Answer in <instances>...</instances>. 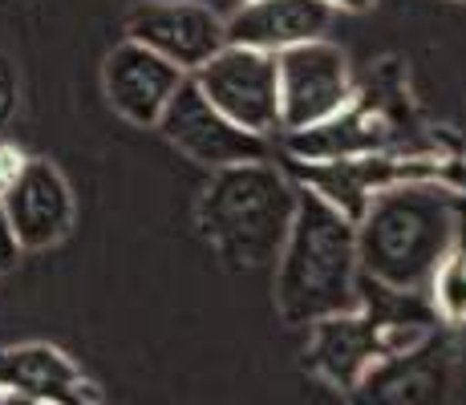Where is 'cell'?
I'll list each match as a JSON object with an SVG mask.
<instances>
[{"instance_id": "6da1fadb", "label": "cell", "mask_w": 466, "mask_h": 405, "mask_svg": "<svg viewBox=\"0 0 466 405\" xmlns=\"http://www.w3.org/2000/svg\"><path fill=\"white\" fill-rule=\"evenodd\" d=\"M357 268L393 292H422L466 243V203L454 187L426 178L390 183L357 215Z\"/></svg>"}, {"instance_id": "7a4b0ae2", "label": "cell", "mask_w": 466, "mask_h": 405, "mask_svg": "<svg viewBox=\"0 0 466 405\" xmlns=\"http://www.w3.org/2000/svg\"><path fill=\"white\" fill-rule=\"evenodd\" d=\"M357 223L297 187L289 236L276 256V312L284 324L312 329L317 320L357 309Z\"/></svg>"}, {"instance_id": "3957f363", "label": "cell", "mask_w": 466, "mask_h": 405, "mask_svg": "<svg viewBox=\"0 0 466 405\" xmlns=\"http://www.w3.org/2000/svg\"><path fill=\"white\" fill-rule=\"evenodd\" d=\"M438 329V312L422 292H393L370 276H357V309L312 324L309 365L349 393L370 365L418 345Z\"/></svg>"}, {"instance_id": "277c9868", "label": "cell", "mask_w": 466, "mask_h": 405, "mask_svg": "<svg viewBox=\"0 0 466 405\" xmlns=\"http://www.w3.org/2000/svg\"><path fill=\"white\" fill-rule=\"evenodd\" d=\"M297 211V187L268 158L219 167L199 199V228L231 268H264L280 256Z\"/></svg>"}, {"instance_id": "5b68a950", "label": "cell", "mask_w": 466, "mask_h": 405, "mask_svg": "<svg viewBox=\"0 0 466 405\" xmlns=\"http://www.w3.org/2000/svg\"><path fill=\"white\" fill-rule=\"evenodd\" d=\"M276 89H280V134H297L353 106V69L340 45L317 37L276 53Z\"/></svg>"}, {"instance_id": "8992f818", "label": "cell", "mask_w": 466, "mask_h": 405, "mask_svg": "<svg viewBox=\"0 0 466 405\" xmlns=\"http://www.w3.org/2000/svg\"><path fill=\"white\" fill-rule=\"evenodd\" d=\"M203 97L228 114L248 134L272 138L280 134V89H276V57L244 45H223L219 53L191 74Z\"/></svg>"}, {"instance_id": "52a82bcc", "label": "cell", "mask_w": 466, "mask_h": 405, "mask_svg": "<svg viewBox=\"0 0 466 405\" xmlns=\"http://www.w3.org/2000/svg\"><path fill=\"white\" fill-rule=\"evenodd\" d=\"M454 398V345L434 329L418 345L381 357L349 390L353 405H451Z\"/></svg>"}, {"instance_id": "ba28073f", "label": "cell", "mask_w": 466, "mask_h": 405, "mask_svg": "<svg viewBox=\"0 0 466 405\" xmlns=\"http://www.w3.org/2000/svg\"><path fill=\"white\" fill-rule=\"evenodd\" d=\"M158 130H163V138L170 147H178L187 158L208 170L268 158V138L248 134L244 126H236L228 114H219L191 77H183V86H178L175 97L167 102L163 118H158Z\"/></svg>"}, {"instance_id": "9c48e42d", "label": "cell", "mask_w": 466, "mask_h": 405, "mask_svg": "<svg viewBox=\"0 0 466 405\" xmlns=\"http://www.w3.org/2000/svg\"><path fill=\"white\" fill-rule=\"evenodd\" d=\"M127 41L147 45L191 77L228 45V21L199 0H147L130 8Z\"/></svg>"}, {"instance_id": "30bf717a", "label": "cell", "mask_w": 466, "mask_h": 405, "mask_svg": "<svg viewBox=\"0 0 466 405\" xmlns=\"http://www.w3.org/2000/svg\"><path fill=\"white\" fill-rule=\"evenodd\" d=\"M0 207H5V219L13 228V239L21 251L53 248L74 228V195H69V183L45 158L21 162L13 183L0 191Z\"/></svg>"}, {"instance_id": "8fae6325", "label": "cell", "mask_w": 466, "mask_h": 405, "mask_svg": "<svg viewBox=\"0 0 466 405\" xmlns=\"http://www.w3.org/2000/svg\"><path fill=\"white\" fill-rule=\"evenodd\" d=\"M183 69L170 66L167 57L150 53L138 41L114 45V53L106 57L102 86L110 106L134 126H158L167 102L175 97V89L183 86Z\"/></svg>"}, {"instance_id": "7c38bea8", "label": "cell", "mask_w": 466, "mask_h": 405, "mask_svg": "<svg viewBox=\"0 0 466 405\" xmlns=\"http://www.w3.org/2000/svg\"><path fill=\"white\" fill-rule=\"evenodd\" d=\"M297 175L309 191H317L325 203H333L340 215L357 219L381 187L401 183V178H426L434 170L422 167V162H401L385 155H353V158L297 162Z\"/></svg>"}, {"instance_id": "4fadbf2b", "label": "cell", "mask_w": 466, "mask_h": 405, "mask_svg": "<svg viewBox=\"0 0 466 405\" xmlns=\"http://www.w3.org/2000/svg\"><path fill=\"white\" fill-rule=\"evenodd\" d=\"M329 25H333V8L325 0H244L228 21V45L276 57L292 45L325 37Z\"/></svg>"}, {"instance_id": "5bb4252c", "label": "cell", "mask_w": 466, "mask_h": 405, "mask_svg": "<svg viewBox=\"0 0 466 405\" xmlns=\"http://www.w3.org/2000/svg\"><path fill=\"white\" fill-rule=\"evenodd\" d=\"M0 390L25 393L33 401H66V405H97L94 385L82 369L53 345H16L0 349Z\"/></svg>"}, {"instance_id": "9a60e30c", "label": "cell", "mask_w": 466, "mask_h": 405, "mask_svg": "<svg viewBox=\"0 0 466 405\" xmlns=\"http://www.w3.org/2000/svg\"><path fill=\"white\" fill-rule=\"evenodd\" d=\"M390 142L381 118L373 114H357L353 106L340 110L337 118L309 126V130L289 134V150L297 155V162H325V158H353V155H378Z\"/></svg>"}, {"instance_id": "2e32d148", "label": "cell", "mask_w": 466, "mask_h": 405, "mask_svg": "<svg viewBox=\"0 0 466 405\" xmlns=\"http://www.w3.org/2000/svg\"><path fill=\"white\" fill-rule=\"evenodd\" d=\"M430 304L442 320H466V243L442 264L430 284Z\"/></svg>"}, {"instance_id": "e0dca14e", "label": "cell", "mask_w": 466, "mask_h": 405, "mask_svg": "<svg viewBox=\"0 0 466 405\" xmlns=\"http://www.w3.org/2000/svg\"><path fill=\"white\" fill-rule=\"evenodd\" d=\"M16 256H21V248H16L13 228H8V219H5V207H0V272H5V268H13Z\"/></svg>"}, {"instance_id": "ac0fdd59", "label": "cell", "mask_w": 466, "mask_h": 405, "mask_svg": "<svg viewBox=\"0 0 466 405\" xmlns=\"http://www.w3.org/2000/svg\"><path fill=\"white\" fill-rule=\"evenodd\" d=\"M21 162H25L21 150H13V147H0V191H5V187L13 183V175H16V170H21Z\"/></svg>"}, {"instance_id": "d6986e66", "label": "cell", "mask_w": 466, "mask_h": 405, "mask_svg": "<svg viewBox=\"0 0 466 405\" xmlns=\"http://www.w3.org/2000/svg\"><path fill=\"white\" fill-rule=\"evenodd\" d=\"M325 5L333 8V13L337 8H345V13H365V8H373L378 0H325Z\"/></svg>"}, {"instance_id": "ffe728a7", "label": "cell", "mask_w": 466, "mask_h": 405, "mask_svg": "<svg viewBox=\"0 0 466 405\" xmlns=\"http://www.w3.org/2000/svg\"><path fill=\"white\" fill-rule=\"evenodd\" d=\"M0 405H41V401L25 398V393H13V390H5V398H0Z\"/></svg>"}, {"instance_id": "44dd1931", "label": "cell", "mask_w": 466, "mask_h": 405, "mask_svg": "<svg viewBox=\"0 0 466 405\" xmlns=\"http://www.w3.org/2000/svg\"><path fill=\"white\" fill-rule=\"evenodd\" d=\"M45 405H66V401H45Z\"/></svg>"}, {"instance_id": "7402d4cb", "label": "cell", "mask_w": 466, "mask_h": 405, "mask_svg": "<svg viewBox=\"0 0 466 405\" xmlns=\"http://www.w3.org/2000/svg\"><path fill=\"white\" fill-rule=\"evenodd\" d=\"M0 398H5V390H0Z\"/></svg>"}]
</instances>
